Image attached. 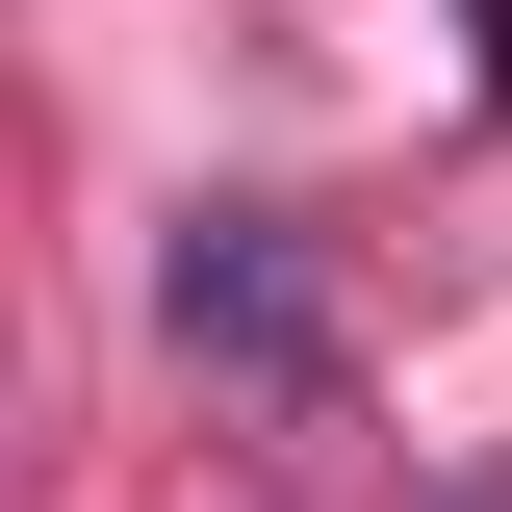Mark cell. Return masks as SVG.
Wrapping results in <instances>:
<instances>
[{
  "mask_svg": "<svg viewBox=\"0 0 512 512\" xmlns=\"http://www.w3.org/2000/svg\"><path fill=\"white\" fill-rule=\"evenodd\" d=\"M154 308H180V359H231V384H333V308H308V256H282V205H180Z\"/></svg>",
  "mask_w": 512,
  "mask_h": 512,
  "instance_id": "6da1fadb",
  "label": "cell"
}]
</instances>
